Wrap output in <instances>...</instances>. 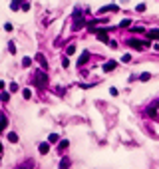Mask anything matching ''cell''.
Listing matches in <instances>:
<instances>
[{"label": "cell", "mask_w": 159, "mask_h": 169, "mask_svg": "<svg viewBox=\"0 0 159 169\" xmlns=\"http://www.w3.org/2000/svg\"><path fill=\"white\" fill-rule=\"evenodd\" d=\"M34 84L38 88H46L48 86V74H46L44 70H38L34 74Z\"/></svg>", "instance_id": "1"}, {"label": "cell", "mask_w": 159, "mask_h": 169, "mask_svg": "<svg viewBox=\"0 0 159 169\" xmlns=\"http://www.w3.org/2000/svg\"><path fill=\"white\" fill-rule=\"evenodd\" d=\"M86 26V20H84V16H82V12L76 10L74 12V24H72V30L76 32V30H80V28H84Z\"/></svg>", "instance_id": "2"}, {"label": "cell", "mask_w": 159, "mask_h": 169, "mask_svg": "<svg viewBox=\"0 0 159 169\" xmlns=\"http://www.w3.org/2000/svg\"><path fill=\"white\" fill-rule=\"evenodd\" d=\"M127 46H131V48H135V50H143V48L149 46V40H135V38H129V40H127Z\"/></svg>", "instance_id": "3"}, {"label": "cell", "mask_w": 159, "mask_h": 169, "mask_svg": "<svg viewBox=\"0 0 159 169\" xmlns=\"http://www.w3.org/2000/svg\"><path fill=\"white\" fill-rule=\"evenodd\" d=\"M115 68H117V62H115V60H112V62H105V64H103V72H114Z\"/></svg>", "instance_id": "4"}, {"label": "cell", "mask_w": 159, "mask_h": 169, "mask_svg": "<svg viewBox=\"0 0 159 169\" xmlns=\"http://www.w3.org/2000/svg\"><path fill=\"white\" fill-rule=\"evenodd\" d=\"M88 60H90V52H82V56L78 60V68L84 66V64H88Z\"/></svg>", "instance_id": "5"}, {"label": "cell", "mask_w": 159, "mask_h": 169, "mask_svg": "<svg viewBox=\"0 0 159 169\" xmlns=\"http://www.w3.org/2000/svg\"><path fill=\"white\" fill-rule=\"evenodd\" d=\"M22 4H24V0H12L10 8H12L14 12H16V10H22Z\"/></svg>", "instance_id": "6"}, {"label": "cell", "mask_w": 159, "mask_h": 169, "mask_svg": "<svg viewBox=\"0 0 159 169\" xmlns=\"http://www.w3.org/2000/svg\"><path fill=\"white\" fill-rule=\"evenodd\" d=\"M36 60L40 62V66L44 68V70H48V60L44 58V54H36Z\"/></svg>", "instance_id": "7"}, {"label": "cell", "mask_w": 159, "mask_h": 169, "mask_svg": "<svg viewBox=\"0 0 159 169\" xmlns=\"http://www.w3.org/2000/svg\"><path fill=\"white\" fill-rule=\"evenodd\" d=\"M117 10H119V8H117L115 4H107V6H103L100 12H102V14H105V12H117Z\"/></svg>", "instance_id": "8"}, {"label": "cell", "mask_w": 159, "mask_h": 169, "mask_svg": "<svg viewBox=\"0 0 159 169\" xmlns=\"http://www.w3.org/2000/svg\"><path fill=\"white\" fill-rule=\"evenodd\" d=\"M147 38H151V40H159V28H157V30H149Z\"/></svg>", "instance_id": "9"}, {"label": "cell", "mask_w": 159, "mask_h": 169, "mask_svg": "<svg viewBox=\"0 0 159 169\" xmlns=\"http://www.w3.org/2000/svg\"><path fill=\"white\" fill-rule=\"evenodd\" d=\"M6 125H8L6 115H0V131H4V129H6Z\"/></svg>", "instance_id": "10"}, {"label": "cell", "mask_w": 159, "mask_h": 169, "mask_svg": "<svg viewBox=\"0 0 159 169\" xmlns=\"http://www.w3.org/2000/svg\"><path fill=\"white\" fill-rule=\"evenodd\" d=\"M38 149H40V153H42V155H46V153L50 151V145H48V143H40V147H38Z\"/></svg>", "instance_id": "11"}, {"label": "cell", "mask_w": 159, "mask_h": 169, "mask_svg": "<svg viewBox=\"0 0 159 169\" xmlns=\"http://www.w3.org/2000/svg\"><path fill=\"white\" fill-rule=\"evenodd\" d=\"M72 54H76V46L70 44L68 48H66V56H72Z\"/></svg>", "instance_id": "12"}, {"label": "cell", "mask_w": 159, "mask_h": 169, "mask_svg": "<svg viewBox=\"0 0 159 169\" xmlns=\"http://www.w3.org/2000/svg\"><path fill=\"white\" fill-rule=\"evenodd\" d=\"M8 141L16 143V141H18V133H8Z\"/></svg>", "instance_id": "13"}, {"label": "cell", "mask_w": 159, "mask_h": 169, "mask_svg": "<svg viewBox=\"0 0 159 169\" xmlns=\"http://www.w3.org/2000/svg\"><path fill=\"white\" fill-rule=\"evenodd\" d=\"M0 100H2V101H8V100H10V94L2 91V94H0Z\"/></svg>", "instance_id": "14"}, {"label": "cell", "mask_w": 159, "mask_h": 169, "mask_svg": "<svg viewBox=\"0 0 159 169\" xmlns=\"http://www.w3.org/2000/svg\"><path fill=\"white\" fill-rule=\"evenodd\" d=\"M22 96H24V100H30V98H32V91H30V90H24Z\"/></svg>", "instance_id": "15"}, {"label": "cell", "mask_w": 159, "mask_h": 169, "mask_svg": "<svg viewBox=\"0 0 159 169\" xmlns=\"http://www.w3.org/2000/svg\"><path fill=\"white\" fill-rule=\"evenodd\" d=\"M30 64H32V60H30V58H24V60H22V66L24 68H30Z\"/></svg>", "instance_id": "16"}, {"label": "cell", "mask_w": 159, "mask_h": 169, "mask_svg": "<svg viewBox=\"0 0 159 169\" xmlns=\"http://www.w3.org/2000/svg\"><path fill=\"white\" fill-rule=\"evenodd\" d=\"M149 78H151V74H147V72H145V74H141V76H139V80H141V82H147Z\"/></svg>", "instance_id": "17"}, {"label": "cell", "mask_w": 159, "mask_h": 169, "mask_svg": "<svg viewBox=\"0 0 159 169\" xmlns=\"http://www.w3.org/2000/svg\"><path fill=\"white\" fill-rule=\"evenodd\" d=\"M50 141H52V143H56V141H60V137H58V133H50Z\"/></svg>", "instance_id": "18"}, {"label": "cell", "mask_w": 159, "mask_h": 169, "mask_svg": "<svg viewBox=\"0 0 159 169\" xmlns=\"http://www.w3.org/2000/svg\"><path fill=\"white\" fill-rule=\"evenodd\" d=\"M60 167H70V159H62L60 161Z\"/></svg>", "instance_id": "19"}, {"label": "cell", "mask_w": 159, "mask_h": 169, "mask_svg": "<svg viewBox=\"0 0 159 169\" xmlns=\"http://www.w3.org/2000/svg\"><path fill=\"white\" fill-rule=\"evenodd\" d=\"M68 145H70V143L66 141V139H62V141H60V149H66Z\"/></svg>", "instance_id": "20"}, {"label": "cell", "mask_w": 159, "mask_h": 169, "mask_svg": "<svg viewBox=\"0 0 159 169\" xmlns=\"http://www.w3.org/2000/svg\"><path fill=\"white\" fill-rule=\"evenodd\" d=\"M135 10H137V12H145V4H137Z\"/></svg>", "instance_id": "21"}, {"label": "cell", "mask_w": 159, "mask_h": 169, "mask_svg": "<svg viewBox=\"0 0 159 169\" xmlns=\"http://www.w3.org/2000/svg\"><path fill=\"white\" fill-rule=\"evenodd\" d=\"M8 50H10L12 54H16V46H14V42H10V44H8Z\"/></svg>", "instance_id": "22"}, {"label": "cell", "mask_w": 159, "mask_h": 169, "mask_svg": "<svg viewBox=\"0 0 159 169\" xmlns=\"http://www.w3.org/2000/svg\"><path fill=\"white\" fill-rule=\"evenodd\" d=\"M62 66H64V68L70 66V60H68V58H62Z\"/></svg>", "instance_id": "23"}, {"label": "cell", "mask_w": 159, "mask_h": 169, "mask_svg": "<svg viewBox=\"0 0 159 169\" xmlns=\"http://www.w3.org/2000/svg\"><path fill=\"white\" fill-rule=\"evenodd\" d=\"M129 22H131V20H123V22L119 24V26H121V28H129Z\"/></svg>", "instance_id": "24"}, {"label": "cell", "mask_w": 159, "mask_h": 169, "mask_svg": "<svg viewBox=\"0 0 159 169\" xmlns=\"http://www.w3.org/2000/svg\"><path fill=\"white\" fill-rule=\"evenodd\" d=\"M22 10H24V12L30 10V4H28V2H24V4H22Z\"/></svg>", "instance_id": "25"}, {"label": "cell", "mask_w": 159, "mask_h": 169, "mask_svg": "<svg viewBox=\"0 0 159 169\" xmlns=\"http://www.w3.org/2000/svg\"><path fill=\"white\" fill-rule=\"evenodd\" d=\"M16 90H18V86H16V82H12L10 84V91H16Z\"/></svg>", "instance_id": "26"}, {"label": "cell", "mask_w": 159, "mask_h": 169, "mask_svg": "<svg viewBox=\"0 0 159 169\" xmlns=\"http://www.w3.org/2000/svg\"><path fill=\"white\" fill-rule=\"evenodd\" d=\"M129 60H131V56H129V54H123V58H121V62H129Z\"/></svg>", "instance_id": "27"}, {"label": "cell", "mask_w": 159, "mask_h": 169, "mask_svg": "<svg viewBox=\"0 0 159 169\" xmlns=\"http://www.w3.org/2000/svg\"><path fill=\"white\" fill-rule=\"evenodd\" d=\"M4 30L6 32H12V24H4Z\"/></svg>", "instance_id": "28"}, {"label": "cell", "mask_w": 159, "mask_h": 169, "mask_svg": "<svg viewBox=\"0 0 159 169\" xmlns=\"http://www.w3.org/2000/svg\"><path fill=\"white\" fill-rule=\"evenodd\" d=\"M4 86H6V84H4V82H2V80H0V91L4 90Z\"/></svg>", "instance_id": "29"}, {"label": "cell", "mask_w": 159, "mask_h": 169, "mask_svg": "<svg viewBox=\"0 0 159 169\" xmlns=\"http://www.w3.org/2000/svg\"><path fill=\"white\" fill-rule=\"evenodd\" d=\"M0 159H2V143H0Z\"/></svg>", "instance_id": "30"}]
</instances>
